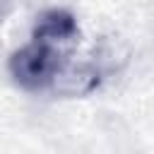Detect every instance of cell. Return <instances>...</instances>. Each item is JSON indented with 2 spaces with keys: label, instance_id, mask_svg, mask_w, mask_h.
I'll list each match as a JSON object with an SVG mask.
<instances>
[{
  "label": "cell",
  "instance_id": "1",
  "mask_svg": "<svg viewBox=\"0 0 154 154\" xmlns=\"http://www.w3.org/2000/svg\"><path fill=\"white\" fill-rule=\"evenodd\" d=\"M65 65H67V60H65L63 48H55L51 43L36 41V38H31V43L14 51L7 63L12 79L22 89H29V91L53 87L55 77L60 75V70Z\"/></svg>",
  "mask_w": 154,
  "mask_h": 154
},
{
  "label": "cell",
  "instance_id": "2",
  "mask_svg": "<svg viewBox=\"0 0 154 154\" xmlns=\"http://www.w3.org/2000/svg\"><path fill=\"white\" fill-rule=\"evenodd\" d=\"M79 36V29H77V22L75 17L67 12V10H48L38 17V22L34 24V31H31V38L36 41H43V43H51L55 48H70Z\"/></svg>",
  "mask_w": 154,
  "mask_h": 154
},
{
  "label": "cell",
  "instance_id": "3",
  "mask_svg": "<svg viewBox=\"0 0 154 154\" xmlns=\"http://www.w3.org/2000/svg\"><path fill=\"white\" fill-rule=\"evenodd\" d=\"M58 91L63 94H70V96H82V94H89L91 89L99 87V70L89 63H82V65H65L60 70V75L55 77V84H53Z\"/></svg>",
  "mask_w": 154,
  "mask_h": 154
}]
</instances>
